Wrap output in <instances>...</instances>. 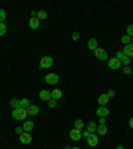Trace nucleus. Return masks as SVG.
I'll list each match as a JSON object with an SVG mask.
<instances>
[{"mask_svg":"<svg viewBox=\"0 0 133 149\" xmlns=\"http://www.w3.org/2000/svg\"><path fill=\"white\" fill-rule=\"evenodd\" d=\"M27 116H28L27 109H24V108H16V109H12V117L15 118V120L25 121Z\"/></svg>","mask_w":133,"mask_h":149,"instance_id":"obj_1","label":"nucleus"},{"mask_svg":"<svg viewBox=\"0 0 133 149\" xmlns=\"http://www.w3.org/2000/svg\"><path fill=\"white\" fill-rule=\"evenodd\" d=\"M53 65V59L51 56H44L43 59L40 60L39 63V69H47V68H51Z\"/></svg>","mask_w":133,"mask_h":149,"instance_id":"obj_2","label":"nucleus"},{"mask_svg":"<svg viewBox=\"0 0 133 149\" xmlns=\"http://www.w3.org/2000/svg\"><path fill=\"white\" fill-rule=\"evenodd\" d=\"M95 52V56H96V59L100 60V61H105V60H108V52H107L104 48H96V49L93 51Z\"/></svg>","mask_w":133,"mask_h":149,"instance_id":"obj_3","label":"nucleus"},{"mask_svg":"<svg viewBox=\"0 0 133 149\" xmlns=\"http://www.w3.org/2000/svg\"><path fill=\"white\" fill-rule=\"evenodd\" d=\"M45 83L47 84H49V85H55V84L59 83L60 77H59V74H56V73H48L45 74Z\"/></svg>","mask_w":133,"mask_h":149,"instance_id":"obj_4","label":"nucleus"},{"mask_svg":"<svg viewBox=\"0 0 133 149\" xmlns=\"http://www.w3.org/2000/svg\"><path fill=\"white\" fill-rule=\"evenodd\" d=\"M19 140H20V143L23 145H28V144L32 143V136L31 133H28V132H23L20 136H19Z\"/></svg>","mask_w":133,"mask_h":149,"instance_id":"obj_5","label":"nucleus"},{"mask_svg":"<svg viewBox=\"0 0 133 149\" xmlns=\"http://www.w3.org/2000/svg\"><path fill=\"white\" fill-rule=\"evenodd\" d=\"M87 144L89 146H92V148L97 146L99 145V136H97L96 133H91L89 136H88V139H87Z\"/></svg>","mask_w":133,"mask_h":149,"instance_id":"obj_6","label":"nucleus"},{"mask_svg":"<svg viewBox=\"0 0 133 149\" xmlns=\"http://www.w3.org/2000/svg\"><path fill=\"white\" fill-rule=\"evenodd\" d=\"M81 137H83V132L76 129V128H73V129L69 132V139L73 140V141H80Z\"/></svg>","mask_w":133,"mask_h":149,"instance_id":"obj_7","label":"nucleus"},{"mask_svg":"<svg viewBox=\"0 0 133 149\" xmlns=\"http://www.w3.org/2000/svg\"><path fill=\"white\" fill-rule=\"evenodd\" d=\"M108 67H109V69H113V71L120 69L121 61L118 59H116V57H112V59H109V61H108Z\"/></svg>","mask_w":133,"mask_h":149,"instance_id":"obj_8","label":"nucleus"},{"mask_svg":"<svg viewBox=\"0 0 133 149\" xmlns=\"http://www.w3.org/2000/svg\"><path fill=\"white\" fill-rule=\"evenodd\" d=\"M39 99L44 102H48L51 99H52V97H51V92L49 91H47V89L40 91V92H39Z\"/></svg>","mask_w":133,"mask_h":149,"instance_id":"obj_9","label":"nucleus"},{"mask_svg":"<svg viewBox=\"0 0 133 149\" xmlns=\"http://www.w3.org/2000/svg\"><path fill=\"white\" fill-rule=\"evenodd\" d=\"M109 108H107V107H99V108L96 109V115L99 116V117H108L109 116Z\"/></svg>","mask_w":133,"mask_h":149,"instance_id":"obj_10","label":"nucleus"},{"mask_svg":"<svg viewBox=\"0 0 133 149\" xmlns=\"http://www.w3.org/2000/svg\"><path fill=\"white\" fill-rule=\"evenodd\" d=\"M33 129H35V123H33V121L25 120L24 121V125H23V130H24V132H28V133H31Z\"/></svg>","mask_w":133,"mask_h":149,"instance_id":"obj_11","label":"nucleus"},{"mask_svg":"<svg viewBox=\"0 0 133 149\" xmlns=\"http://www.w3.org/2000/svg\"><path fill=\"white\" fill-rule=\"evenodd\" d=\"M39 112H40V109H39L37 105H35V104H31V105L27 108L28 116H36V115H39Z\"/></svg>","mask_w":133,"mask_h":149,"instance_id":"obj_12","label":"nucleus"},{"mask_svg":"<svg viewBox=\"0 0 133 149\" xmlns=\"http://www.w3.org/2000/svg\"><path fill=\"white\" fill-rule=\"evenodd\" d=\"M108 101H109V97H108V95H107V93L100 95L99 99H97V102H99L100 107H105L107 104H108Z\"/></svg>","mask_w":133,"mask_h":149,"instance_id":"obj_13","label":"nucleus"},{"mask_svg":"<svg viewBox=\"0 0 133 149\" xmlns=\"http://www.w3.org/2000/svg\"><path fill=\"white\" fill-rule=\"evenodd\" d=\"M87 45H88V49L89 51H95L96 48H99V43H97V40L95 37H91L89 40H88Z\"/></svg>","mask_w":133,"mask_h":149,"instance_id":"obj_14","label":"nucleus"},{"mask_svg":"<svg viewBox=\"0 0 133 149\" xmlns=\"http://www.w3.org/2000/svg\"><path fill=\"white\" fill-rule=\"evenodd\" d=\"M40 27V20H39V19L37 17H31L29 19V28H31V29H37V28Z\"/></svg>","mask_w":133,"mask_h":149,"instance_id":"obj_15","label":"nucleus"},{"mask_svg":"<svg viewBox=\"0 0 133 149\" xmlns=\"http://www.w3.org/2000/svg\"><path fill=\"white\" fill-rule=\"evenodd\" d=\"M51 97H52L53 100H56V101H57V100H60L63 97V91L61 89H57V88H56V89H53V91H51Z\"/></svg>","mask_w":133,"mask_h":149,"instance_id":"obj_16","label":"nucleus"},{"mask_svg":"<svg viewBox=\"0 0 133 149\" xmlns=\"http://www.w3.org/2000/svg\"><path fill=\"white\" fill-rule=\"evenodd\" d=\"M123 53H124L125 56H128V57L132 59L133 57V44H128V45H125L124 49H123Z\"/></svg>","mask_w":133,"mask_h":149,"instance_id":"obj_17","label":"nucleus"},{"mask_svg":"<svg viewBox=\"0 0 133 149\" xmlns=\"http://www.w3.org/2000/svg\"><path fill=\"white\" fill-rule=\"evenodd\" d=\"M97 133H99V136H105L107 133H108V128H107L105 124H100L97 125Z\"/></svg>","mask_w":133,"mask_h":149,"instance_id":"obj_18","label":"nucleus"},{"mask_svg":"<svg viewBox=\"0 0 133 149\" xmlns=\"http://www.w3.org/2000/svg\"><path fill=\"white\" fill-rule=\"evenodd\" d=\"M87 130L89 132V133H95L97 130V124L95 123V121H89L87 125Z\"/></svg>","mask_w":133,"mask_h":149,"instance_id":"obj_19","label":"nucleus"},{"mask_svg":"<svg viewBox=\"0 0 133 149\" xmlns=\"http://www.w3.org/2000/svg\"><path fill=\"white\" fill-rule=\"evenodd\" d=\"M9 105L12 107V109L20 108V100L19 99H11L9 100Z\"/></svg>","mask_w":133,"mask_h":149,"instance_id":"obj_20","label":"nucleus"},{"mask_svg":"<svg viewBox=\"0 0 133 149\" xmlns=\"http://www.w3.org/2000/svg\"><path fill=\"white\" fill-rule=\"evenodd\" d=\"M29 105H31V102H29V99H27V97H24V99H22V100H20V108H24V109H27Z\"/></svg>","mask_w":133,"mask_h":149,"instance_id":"obj_21","label":"nucleus"},{"mask_svg":"<svg viewBox=\"0 0 133 149\" xmlns=\"http://www.w3.org/2000/svg\"><path fill=\"white\" fill-rule=\"evenodd\" d=\"M84 121L83 120H76L75 121V128H76V129H79V130H81V132H83L84 130Z\"/></svg>","mask_w":133,"mask_h":149,"instance_id":"obj_22","label":"nucleus"},{"mask_svg":"<svg viewBox=\"0 0 133 149\" xmlns=\"http://www.w3.org/2000/svg\"><path fill=\"white\" fill-rule=\"evenodd\" d=\"M37 19H39V20H45L47 17H48V13L45 12V11H37V16H36Z\"/></svg>","mask_w":133,"mask_h":149,"instance_id":"obj_23","label":"nucleus"},{"mask_svg":"<svg viewBox=\"0 0 133 149\" xmlns=\"http://www.w3.org/2000/svg\"><path fill=\"white\" fill-rule=\"evenodd\" d=\"M120 61H121V65H124V67H128V65L130 64V57H128V56H123L120 59Z\"/></svg>","mask_w":133,"mask_h":149,"instance_id":"obj_24","label":"nucleus"},{"mask_svg":"<svg viewBox=\"0 0 133 149\" xmlns=\"http://www.w3.org/2000/svg\"><path fill=\"white\" fill-rule=\"evenodd\" d=\"M130 40H132V37H129L128 35H123V36H121V43L124 44V45L130 44Z\"/></svg>","mask_w":133,"mask_h":149,"instance_id":"obj_25","label":"nucleus"},{"mask_svg":"<svg viewBox=\"0 0 133 149\" xmlns=\"http://www.w3.org/2000/svg\"><path fill=\"white\" fill-rule=\"evenodd\" d=\"M7 33V25L4 23H0V36H4Z\"/></svg>","mask_w":133,"mask_h":149,"instance_id":"obj_26","label":"nucleus"},{"mask_svg":"<svg viewBox=\"0 0 133 149\" xmlns=\"http://www.w3.org/2000/svg\"><path fill=\"white\" fill-rule=\"evenodd\" d=\"M125 32H127L125 35H128L129 37H133V24L128 25V27H127V31H125Z\"/></svg>","mask_w":133,"mask_h":149,"instance_id":"obj_27","label":"nucleus"},{"mask_svg":"<svg viewBox=\"0 0 133 149\" xmlns=\"http://www.w3.org/2000/svg\"><path fill=\"white\" fill-rule=\"evenodd\" d=\"M7 19V12L4 9L0 8V23H4V20Z\"/></svg>","mask_w":133,"mask_h":149,"instance_id":"obj_28","label":"nucleus"},{"mask_svg":"<svg viewBox=\"0 0 133 149\" xmlns=\"http://www.w3.org/2000/svg\"><path fill=\"white\" fill-rule=\"evenodd\" d=\"M47 104H48V107H49V108H56V107H57V101H56V100H53V99H51L49 101L47 102Z\"/></svg>","mask_w":133,"mask_h":149,"instance_id":"obj_29","label":"nucleus"},{"mask_svg":"<svg viewBox=\"0 0 133 149\" xmlns=\"http://www.w3.org/2000/svg\"><path fill=\"white\" fill-rule=\"evenodd\" d=\"M79 39H80V33H79V32H72V40L77 41Z\"/></svg>","mask_w":133,"mask_h":149,"instance_id":"obj_30","label":"nucleus"},{"mask_svg":"<svg viewBox=\"0 0 133 149\" xmlns=\"http://www.w3.org/2000/svg\"><path fill=\"white\" fill-rule=\"evenodd\" d=\"M124 73L125 74H132V68H130L129 65H128V67H124Z\"/></svg>","mask_w":133,"mask_h":149,"instance_id":"obj_31","label":"nucleus"},{"mask_svg":"<svg viewBox=\"0 0 133 149\" xmlns=\"http://www.w3.org/2000/svg\"><path fill=\"white\" fill-rule=\"evenodd\" d=\"M107 95H108V97L109 99H112V97H115V95H116V92L113 89H109L108 92H107Z\"/></svg>","mask_w":133,"mask_h":149,"instance_id":"obj_32","label":"nucleus"},{"mask_svg":"<svg viewBox=\"0 0 133 149\" xmlns=\"http://www.w3.org/2000/svg\"><path fill=\"white\" fill-rule=\"evenodd\" d=\"M123 56H124V53H123V51H117V52H116V55H115V57H116V59H118V60H120L121 57H123Z\"/></svg>","mask_w":133,"mask_h":149,"instance_id":"obj_33","label":"nucleus"},{"mask_svg":"<svg viewBox=\"0 0 133 149\" xmlns=\"http://www.w3.org/2000/svg\"><path fill=\"white\" fill-rule=\"evenodd\" d=\"M15 132H16V134H19V136H20V134H22L23 132H24V130H23V127H16Z\"/></svg>","mask_w":133,"mask_h":149,"instance_id":"obj_34","label":"nucleus"},{"mask_svg":"<svg viewBox=\"0 0 133 149\" xmlns=\"http://www.w3.org/2000/svg\"><path fill=\"white\" fill-rule=\"evenodd\" d=\"M89 132H88V130L87 129H85V130H83V137H85V139H88V136H89Z\"/></svg>","mask_w":133,"mask_h":149,"instance_id":"obj_35","label":"nucleus"},{"mask_svg":"<svg viewBox=\"0 0 133 149\" xmlns=\"http://www.w3.org/2000/svg\"><path fill=\"white\" fill-rule=\"evenodd\" d=\"M105 117H100V120H99V123H100V124H105Z\"/></svg>","mask_w":133,"mask_h":149,"instance_id":"obj_36","label":"nucleus"},{"mask_svg":"<svg viewBox=\"0 0 133 149\" xmlns=\"http://www.w3.org/2000/svg\"><path fill=\"white\" fill-rule=\"evenodd\" d=\"M37 16V11H32L31 12V17H36Z\"/></svg>","mask_w":133,"mask_h":149,"instance_id":"obj_37","label":"nucleus"},{"mask_svg":"<svg viewBox=\"0 0 133 149\" xmlns=\"http://www.w3.org/2000/svg\"><path fill=\"white\" fill-rule=\"evenodd\" d=\"M129 127H130V129H133V117H130V120H129Z\"/></svg>","mask_w":133,"mask_h":149,"instance_id":"obj_38","label":"nucleus"},{"mask_svg":"<svg viewBox=\"0 0 133 149\" xmlns=\"http://www.w3.org/2000/svg\"><path fill=\"white\" fill-rule=\"evenodd\" d=\"M116 149H125V146H124V145H118Z\"/></svg>","mask_w":133,"mask_h":149,"instance_id":"obj_39","label":"nucleus"},{"mask_svg":"<svg viewBox=\"0 0 133 149\" xmlns=\"http://www.w3.org/2000/svg\"><path fill=\"white\" fill-rule=\"evenodd\" d=\"M63 149H71V146H68V145H67V146H64V148H63Z\"/></svg>","mask_w":133,"mask_h":149,"instance_id":"obj_40","label":"nucleus"},{"mask_svg":"<svg viewBox=\"0 0 133 149\" xmlns=\"http://www.w3.org/2000/svg\"><path fill=\"white\" fill-rule=\"evenodd\" d=\"M71 149H81V148H77V146H73V148H71Z\"/></svg>","mask_w":133,"mask_h":149,"instance_id":"obj_41","label":"nucleus"},{"mask_svg":"<svg viewBox=\"0 0 133 149\" xmlns=\"http://www.w3.org/2000/svg\"><path fill=\"white\" fill-rule=\"evenodd\" d=\"M130 44H133V37H132V40H130Z\"/></svg>","mask_w":133,"mask_h":149,"instance_id":"obj_42","label":"nucleus"},{"mask_svg":"<svg viewBox=\"0 0 133 149\" xmlns=\"http://www.w3.org/2000/svg\"><path fill=\"white\" fill-rule=\"evenodd\" d=\"M132 76H133V69H132Z\"/></svg>","mask_w":133,"mask_h":149,"instance_id":"obj_43","label":"nucleus"}]
</instances>
